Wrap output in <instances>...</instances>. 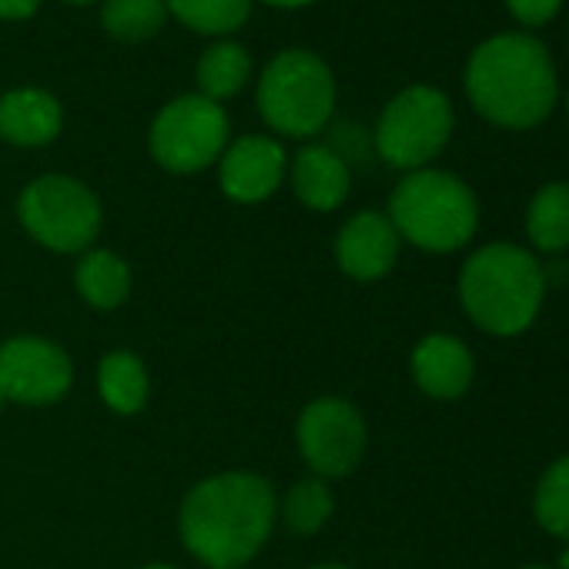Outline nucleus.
Segmentation results:
<instances>
[{
    "label": "nucleus",
    "instance_id": "2",
    "mask_svg": "<svg viewBox=\"0 0 569 569\" xmlns=\"http://www.w3.org/2000/svg\"><path fill=\"white\" fill-rule=\"evenodd\" d=\"M466 98L496 128L529 131L542 124L559 98V78L546 44L526 31L486 38L469 54Z\"/></svg>",
    "mask_w": 569,
    "mask_h": 569
},
{
    "label": "nucleus",
    "instance_id": "24",
    "mask_svg": "<svg viewBox=\"0 0 569 569\" xmlns=\"http://www.w3.org/2000/svg\"><path fill=\"white\" fill-rule=\"evenodd\" d=\"M506 8L522 28H542L559 14L562 0H506Z\"/></svg>",
    "mask_w": 569,
    "mask_h": 569
},
{
    "label": "nucleus",
    "instance_id": "20",
    "mask_svg": "<svg viewBox=\"0 0 569 569\" xmlns=\"http://www.w3.org/2000/svg\"><path fill=\"white\" fill-rule=\"evenodd\" d=\"M168 18L204 38H228L251 18V0H164Z\"/></svg>",
    "mask_w": 569,
    "mask_h": 569
},
{
    "label": "nucleus",
    "instance_id": "19",
    "mask_svg": "<svg viewBox=\"0 0 569 569\" xmlns=\"http://www.w3.org/2000/svg\"><path fill=\"white\" fill-rule=\"evenodd\" d=\"M526 238L536 251L562 254L569 248V184H542L526 208Z\"/></svg>",
    "mask_w": 569,
    "mask_h": 569
},
{
    "label": "nucleus",
    "instance_id": "30",
    "mask_svg": "<svg viewBox=\"0 0 569 569\" xmlns=\"http://www.w3.org/2000/svg\"><path fill=\"white\" fill-rule=\"evenodd\" d=\"M68 4H78V8H84V4H94V0H68Z\"/></svg>",
    "mask_w": 569,
    "mask_h": 569
},
{
    "label": "nucleus",
    "instance_id": "5",
    "mask_svg": "<svg viewBox=\"0 0 569 569\" xmlns=\"http://www.w3.org/2000/svg\"><path fill=\"white\" fill-rule=\"evenodd\" d=\"M339 84L326 58L306 48L278 51L258 74L254 104L261 121L281 138H316L329 128Z\"/></svg>",
    "mask_w": 569,
    "mask_h": 569
},
{
    "label": "nucleus",
    "instance_id": "7",
    "mask_svg": "<svg viewBox=\"0 0 569 569\" xmlns=\"http://www.w3.org/2000/svg\"><path fill=\"white\" fill-rule=\"evenodd\" d=\"M452 128V101L432 84H409L382 108L376 124V151L389 168L409 174L429 168L446 151Z\"/></svg>",
    "mask_w": 569,
    "mask_h": 569
},
{
    "label": "nucleus",
    "instance_id": "8",
    "mask_svg": "<svg viewBox=\"0 0 569 569\" xmlns=\"http://www.w3.org/2000/svg\"><path fill=\"white\" fill-rule=\"evenodd\" d=\"M228 141V111L201 94H178L154 114L148 128V151L154 164L171 174L208 171L211 164H218Z\"/></svg>",
    "mask_w": 569,
    "mask_h": 569
},
{
    "label": "nucleus",
    "instance_id": "29",
    "mask_svg": "<svg viewBox=\"0 0 569 569\" xmlns=\"http://www.w3.org/2000/svg\"><path fill=\"white\" fill-rule=\"evenodd\" d=\"M144 569H178V566H168V562H151V566H144Z\"/></svg>",
    "mask_w": 569,
    "mask_h": 569
},
{
    "label": "nucleus",
    "instance_id": "10",
    "mask_svg": "<svg viewBox=\"0 0 569 569\" xmlns=\"http://www.w3.org/2000/svg\"><path fill=\"white\" fill-rule=\"evenodd\" d=\"M74 386L71 356L41 336L0 342V392L18 406H54Z\"/></svg>",
    "mask_w": 569,
    "mask_h": 569
},
{
    "label": "nucleus",
    "instance_id": "27",
    "mask_svg": "<svg viewBox=\"0 0 569 569\" xmlns=\"http://www.w3.org/2000/svg\"><path fill=\"white\" fill-rule=\"evenodd\" d=\"M556 569H569V546L559 552V559H556Z\"/></svg>",
    "mask_w": 569,
    "mask_h": 569
},
{
    "label": "nucleus",
    "instance_id": "31",
    "mask_svg": "<svg viewBox=\"0 0 569 569\" xmlns=\"http://www.w3.org/2000/svg\"><path fill=\"white\" fill-rule=\"evenodd\" d=\"M522 569H549V566H539V562H532V566H522Z\"/></svg>",
    "mask_w": 569,
    "mask_h": 569
},
{
    "label": "nucleus",
    "instance_id": "25",
    "mask_svg": "<svg viewBox=\"0 0 569 569\" xmlns=\"http://www.w3.org/2000/svg\"><path fill=\"white\" fill-rule=\"evenodd\" d=\"M44 0H0V21L4 24H21L38 14Z\"/></svg>",
    "mask_w": 569,
    "mask_h": 569
},
{
    "label": "nucleus",
    "instance_id": "6",
    "mask_svg": "<svg viewBox=\"0 0 569 569\" xmlns=\"http://www.w3.org/2000/svg\"><path fill=\"white\" fill-rule=\"evenodd\" d=\"M18 218L41 248L58 254H84L101 234L104 208L84 181L51 171L21 188Z\"/></svg>",
    "mask_w": 569,
    "mask_h": 569
},
{
    "label": "nucleus",
    "instance_id": "12",
    "mask_svg": "<svg viewBox=\"0 0 569 569\" xmlns=\"http://www.w3.org/2000/svg\"><path fill=\"white\" fill-rule=\"evenodd\" d=\"M402 251V238L386 211H356L336 234V261L352 281L386 278Z\"/></svg>",
    "mask_w": 569,
    "mask_h": 569
},
{
    "label": "nucleus",
    "instance_id": "11",
    "mask_svg": "<svg viewBox=\"0 0 569 569\" xmlns=\"http://www.w3.org/2000/svg\"><path fill=\"white\" fill-rule=\"evenodd\" d=\"M284 178H289V154L271 134H244L228 141L218 158V184L238 204L268 201Z\"/></svg>",
    "mask_w": 569,
    "mask_h": 569
},
{
    "label": "nucleus",
    "instance_id": "16",
    "mask_svg": "<svg viewBox=\"0 0 569 569\" xmlns=\"http://www.w3.org/2000/svg\"><path fill=\"white\" fill-rule=\"evenodd\" d=\"M131 264L111 251V248H88L74 268V289L78 296L98 309V312H114L128 302L131 296Z\"/></svg>",
    "mask_w": 569,
    "mask_h": 569
},
{
    "label": "nucleus",
    "instance_id": "32",
    "mask_svg": "<svg viewBox=\"0 0 569 569\" xmlns=\"http://www.w3.org/2000/svg\"><path fill=\"white\" fill-rule=\"evenodd\" d=\"M8 406V399H4V392H0V409H4Z\"/></svg>",
    "mask_w": 569,
    "mask_h": 569
},
{
    "label": "nucleus",
    "instance_id": "4",
    "mask_svg": "<svg viewBox=\"0 0 569 569\" xmlns=\"http://www.w3.org/2000/svg\"><path fill=\"white\" fill-rule=\"evenodd\" d=\"M386 214L402 241L429 254H449L466 248L479 228L476 191L452 171L439 168L409 171L396 184Z\"/></svg>",
    "mask_w": 569,
    "mask_h": 569
},
{
    "label": "nucleus",
    "instance_id": "15",
    "mask_svg": "<svg viewBox=\"0 0 569 569\" xmlns=\"http://www.w3.org/2000/svg\"><path fill=\"white\" fill-rule=\"evenodd\" d=\"M289 181L296 198L309 211H339L352 191V168L349 161L329 144H306L289 161Z\"/></svg>",
    "mask_w": 569,
    "mask_h": 569
},
{
    "label": "nucleus",
    "instance_id": "14",
    "mask_svg": "<svg viewBox=\"0 0 569 569\" xmlns=\"http://www.w3.org/2000/svg\"><path fill=\"white\" fill-rule=\"evenodd\" d=\"M64 131V108L48 88H11L0 94V141L14 148H44Z\"/></svg>",
    "mask_w": 569,
    "mask_h": 569
},
{
    "label": "nucleus",
    "instance_id": "23",
    "mask_svg": "<svg viewBox=\"0 0 569 569\" xmlns=\"http://www.w3.org/2000/svg\"><path fill=\"white\" fill-rule=\"evenodd\" d=\"M532 516L549 536L569 539V452L546 466L539 476L532 492Z\"/></svg>",
    "mask_w": 569,
    "mask_h": 569
},
{
    "label": "nucleus",
    "instance_id": "33",
    "mask_svg": "<svg viewBox=\"0 0 569 569\" xmlns=\"http://www.w3.org/2000/svg\"><path fill=\"white\" fill-rule=\"evenodd\" d=\"M566 118H569V94H566Z\"/></svg>",
    "mask_w": 569,
    "mask_h": 569
},
{
    "label": "nucleus",
    "instance_id": "3",
    "mask_svg": "<svg viewBox=\"0 0 569 569\" xmlns=\"http://www.w3.org/2000/svg\"><path fill=\"white\" fill-rule=\"evenodd\" d=\"M546 296V274L532 251L512 241L476 248L459 271L462 312L489 336L512 339L532 329Z\"/></svg>",
    "mask_w": 569,
    "mask_h": 569
},
{
    "label": "nucleus",
    "instance_id": "18",
    "mask_svg": "<svg viewBox=\"0 0 569 569\" xmlns=\"http://www.w3.org/2000/svg\"><path fill=\"white\" fill-rule=\"evenodd\" d=\"M98 392L101 402L118 412V416H138L148 406L151 396V379L144 362L128 352V349H114L98 362Z\"/></svg>",
    "mask_w": 569,
    "mask_h": 569
},
{
    "label": "nucleus",
    "instance_id": "17",
    "mask_svg": "<svg viewBox=\"0 0 569 569\" xmlns=\"http://www.w3.org/2000/svg\"><path fill=\"white\" fill-rule=\"evenodd\" d=\"M251 71H254L251 54L238 41L221 38V41L208 44L204 54L198 58V68H194L198 94L214 104H224L244 91V84L251 81Z\"/></svg>",
    "mask_w": 569,
    "mask_h": 569
},
{
    "label": "nucleus",
    "instance_id": "26",
    "mask_svg": "<svg viewBox=\"0 0 569 569\" xmlns=\"http://www.w3.org/2000/svg\"><path fill=\"white\" fill-rule=\"evenodd\" d=\"M268 8H278V11H299V8H309L316 0H261Z\"/></svg>",
    "mask_w": 569,
    "mask_h": 569
},
{
    "label": "nucleus",
    "instance_id": "1",
    "mask_svg": "<svg viewBox=\"0 0 569 569\" xmlns=\"http://www.w3.org/2000/svg\"><path fill=\"white\" fill-rule=\"evenodd\" d=\"M278 499L258 472H214L188 489L178 532L208 569H241L271 539Z\"/></svg>",
    "mask_w": 569,
    "mask_h": 569
},
{
    "label": "nucleus",
    "instance_id": "13",
    "mask_svg": "<svg viewBox=\"0 0 569 569\" xmlns=\"http://www.w3.org/2000/svg\"><path fill=\"white\" fill-rule=\"evenodd\" d=\"M409 372H412V382L429 399L452 402L472 389L476 362H472V352L462 339L446 336V332H432L412 349Z\"/></svg>",
    "mask_w": 569,
    "mask_h": 569
},
{
    "label": "nucleus",
    "instance_id": "22",
    "mask_svg": "<svg viewBox=\"0 0 569 569\" xmlns=\"http://www.w3.org/2000/svg\"><path fill=\"white\" fill-rule=\"evenodd\" d=\"M332 509H336V499H332L329 482L319 476H309V479H299L289 486V492H284V499L278 506V516L284 526H289V532L316 536L332 519Z\"/></svg>",
    "mask_w": 569,
    "mask_h": 569
},
{
    "label": "nucleus",
    "instance_id": "9",
    "mask_svg": "<svg viewBox=\"0 0 569 569\" xmlns=\"http://www.w3.org/2000/svg\"><path fill=\"white\" fill-rule=\"evenodd\" d=\"M296 442L319 479H342L359 469L369 446V429L349 399L319 396L302 409L296 422Z\"/></svg>",
    "mask_w": 569,
    "mask_h": 569
},
{
    "label": "nucleus",
    "instance_id": "21",
    "mask_svg": "<svg viewBox=\"0 0 569 569\" xmlns=\"http://www.w3.org/2000/svg\"><path fill=\"white\" fill-rule=\"evenodd\" d=\"M98 21L108 38L121 44H144L164 28L168 8L164 0H104Z\"/></svg>",
    "mask_w": 569,
    "mask_h": 569
},
{
    "label": "nucleus",
    "instance_id": "34",
    "mask_svg": "<svg viewBox=\"0 0 569 569\" xmlns=\"http://www.w3.org/2000/svg\"><path fill=\"white\" fill-rule=\"evenodd\" d=\"M241 569H244V566H241Z\"/></svg>",
    "mask_w": 569,
    "mask_h": 569
},
{
    "label": "nucleus",
    "instance_id": "28",
    "mask_svg": "<svg viewBox=\"0 0 569 569\" xmlns=\"http://www.w3.org/2000/svg\"><path fill=\"white\" fill-rule=\"evenodd\" d=\"M312 569H352V566H342V562H322V566H312Z\"/></svg>",
    "mask_w": 569,
    "mask_h": 569
}]
</instances>
